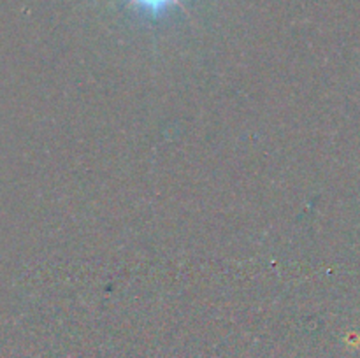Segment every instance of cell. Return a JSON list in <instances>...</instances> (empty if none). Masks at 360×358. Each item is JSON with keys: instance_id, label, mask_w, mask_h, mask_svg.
I'll return each mask as SVG.
<instances>
[{"instance_id": "6da1fadb", "label": "cell", "mask_w": 360, "mask_h": 358, "mask_svg": "<svg viewBox=\"0 0 360 358\" xmlns=\"http://www.w3.org/2000/svg\"><path fill=\"white\" fill-rule=\"evenodd\" d=\"M127 6L148 20H158L171 9L183 7V0H127Z\"/></svg>"}]
</instances>
